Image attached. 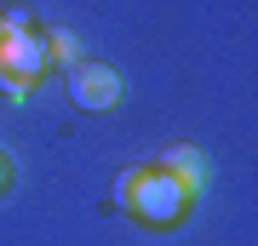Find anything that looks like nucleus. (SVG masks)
Segmentation results:
<instances>
[{"mask_svg": "<svg viewBox=\"0 0 258 246\" xmlns=\"http://www.w3.org/2000/svg\"><path fill=\"white\" fill-rule=\"evenodd\" d=\"M46 35L29 29V12H6L0 18V92L6 98H29V86L46 74Z\"/></svg>", "mask_w": 258, "mask_h": 246, "instance_id": "f03ea898", "label": "nucleus"}, {"mask_svg": "<svg viewBox=\"0 0 258 246\" xmlns=\"http://www.w3.org/2000/svg\"><path fill=\"white\" fill-rule=\"evenodd\" d=\"M69 98H75V109L103 115V109L120 103V74H115L109 63H75V69H69Z\"/></svg>", "mask_w": 258, "mask_h": 246, "instance_id": "7ed1b4c3", "label": "nucleus"}, {"mask_svg": "<svg viewBox=\"0 0 258 246\" xmlns=\"http://www.w3.org/2000/svg\"><path fill=\"white\" fill-rule=\"evenodd\" d=\"M0 189H6V155H0Z\"/></svg>", "mask_w": 258, "mask_h": 246, "instance_id": "423d86ee", "label": "nucleus"}, {"mask_svg": "<svg viewBox=\"0 0 258 246\" xmlns=\"http://www.w3.org/2000/svg\"><path fill=\"white\" fill-rule=\"evenodd\" d=\"M161 172H166V178H178L189 195H201V189H207V155H201L195 143H172V149L161 155Z\"/></svg>", "mask_w": 258, "mask_h": 246, "instance_id": "20e7f679", "label": "nucleus"}, {"mask_svg": "<svg viewBox=\"0 0 258 246\" xmlns=\"http://www.w3.org/2000/svg\"><path fill=\"white\" fill-rule=\"evenodd\" d=\"M46 57H57V63H75V57H81V40H75V35H46Z\"/></svg>", "mask_w": 258, "mask_h": 246, "instance_id": "39448f33", "label": "nucleus"}, {"mask_svg": "<svg viewBox=\"0 0 258 246\" xmlns=\"http://www.w3.org/2000/svg\"><path fill=\"white\" fill-rule=\"evenodd\" d=\"M115 201L126 206V212H138L144 223L166 229V223H178V218L189 212L195 195H189L178 178H166L161 166H155V172H149V166H132V172H120V178H115Z\"/></svg>", "mask_w": 258, "mask_h": 246, "instance_id": "f257e3e1", "label": "nucleus"}]
</instances>
